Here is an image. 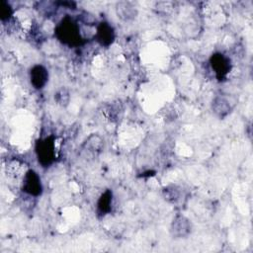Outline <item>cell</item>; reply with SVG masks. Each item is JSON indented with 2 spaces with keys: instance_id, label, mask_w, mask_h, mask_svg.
Segmentation results:
<instances>
[{
  "instance_id": "cell-12",
  "label": "cell",
  "mask_w": 253,
  "mask_h": 253,
  "mask_svg": "<svg viewBox=\"0 0 253 253\" xmlns=\"http://www.w3.org/2000/svg\"><path fill=\"white\" fill-rule=\"evenodd\" d=\"M12 14L13 10L11 5L5 0H0V20L6 22L12 17Z\"/></svg>"
},
{
  "instance_id": "cell-9",
  "label": "cell",
  "mask_w": 253,
  "mask_h": 253,
  "mask_svg": "<svg viewBox=\"0 0 253 253\" xmlns=\"http://www.w3.org/2000/svg\"><path fill=\"white\" fill-rule=\"evenodd\" d=\"M116 14L121 20L130 22L137 17L138 11L132 3L128 1H120L116 4Z\"/></svg>"
},
{
  "instance_id": "cell-11",
  "label": "cell",
  "mask_w": 253,
  "mask_h": 253,
  "mask_svg": "<svg viewBox=\"0 0 253 253\" xmlns=\"http://www.w3.org/2000/svg\"><path fill=\"white\" fill-rule=\"evenodd\" d=\"M113 204V192L111 190H106L101 194L97 202V211L100 215H105L109 213L112 210Z\"/></svg>"
},
{
  "instance_id": "cell-7",
  "label": "cell",
  "mask_w": 253,
  "mask_h": 253,
  "mask_svg": "<svg viewBox=\"0 0 253 253\" xmlns=\"http://www.w3.org/2000/svg\"><path fill=\"white\" fill-rule=\"evenodd\" d=\"M115 38V30L108 22L99 23L96 31V40L100 45L109 47L114 42Z\"/></svg>"
},
{
  "instance_id": "cell-4",
  "label": "cell",
  "mask_w": 253,
  "mask_h": 253,
  "mask_svg": "<svg viewBox=\"0 0 253 253\" xmlns=\"http://www.w3.org/2000/svg\"><path fill=\"white\" fill-rule=\"evenodd\" d=\"M22 190L26 194L33 196V197H39L42 193V184L41 181L40 176L38 173L30 169L26 172L24 179H23V185H22Z\"/></svg>"
},
{
  "instance_id": "cell-2",
  "label": "cell",
  "mask_w": 253,
  "mask_h": 253,
  "mask_svg": "<svg viewBox=\"0 0 253 253\" xmlns=\"http://www.w3.org/2000/svg\"><path fill=\"white\" fill-rule=\"evenodd\" d=\"M35 151L38 161L42 167L50 166L55 159L54 137L49 135L47 137L37 140Z\"/></svg>"
},
{
  "instance_id": "cell-8",
  "label": "cell",
  "mask_w": 253,
  "mask_h": 253,
  "mask_svg": "<svg viewBox=\"0 0 253 253\" xmlns=\"http://www.w3.org/2000/svg\"><path fill=\"white\" fill-rule=\"evenodd\" d=\"M30 81L35 89H42L48 81V71L42 64H36L30 69Z\"/></svg>"
},
{
  "instance_id": "cell-1",
  "label": "cell",
  "mask_w": 253,
  "mask_h": 253,
  "mask_svg": "<svg viewBox=\"0 0 253 253\" xmlns=\"http://www.w3.org/2000/svg\"><path fill=\"white\" fill-rule=\"evenodd\" d=\"M54 34L56 39L69 47H77L84 43L78 24L69 16H65L56 25Z\"/></svg>"
},
{
  "instance_id": "cell-5",
  "label": "cell",
  "mask_w": 253,
  "mask_h": 253,
  "mask_svg": "<svg viewBox=\"0 0 253 253\" xmlns=\"http://www.w3.org/2000/svg\"><path fill=\"white\" fill-rule=\"evenodd\" d=\"M191 231L192 223L186 216L178 214L174 217L170 227V232L173 237L184 238L187 237L191 233Z\"/></svg>"
},
{
  "instance_id": "cell-10",
  "label": "cell",
  "mask_w": 253,
  "mask_h": 253,
  "mask_svg": "<svg viewBox=\"0 0 253 253\" xmlns=\"http://www.w3.org/2000/svg\"><path fill=\"white\" fill-rule=\"evenodd\" d=\"M103 144H104L103 140L99 135L92 134L84 141V143L82 145V149L84 151L88 152L89 154L96 156L99 153H101V151L103 149Z\"/></svg>"
},
{
  "instance_id": "cell-3",
  "label": "cell",
  "mask_w": 253,
  "mask_h": 253,
  "mask_svg": "<svg viewBox=\"0 0 253 253\" xmlns=\"http://www.w3.org/2000/svg\"><path fill=\"white\" fill-rule=\"evenodd\" d=\"M210 64L218 81L226 78L231 69L230 59L221 52H214L210 57Z\"/></svg>"
},
{
  "instance_id": "cell-6",
  "label": "cell",
  "mask_w": 253,
  "mask_h": 253,
  "mask_svg": "<svg viewBox=\"0 0 253 253\" xmlns=\"http://www.w3.org/2000/svg\"><path fill=\"white\" fill-rule=\"evenodd\" d=\"M234 107L231 99L225 95L216 96L211 103V110L213 114L219 119H223L230 114Z\"/></svg>"
}]
</instances>
